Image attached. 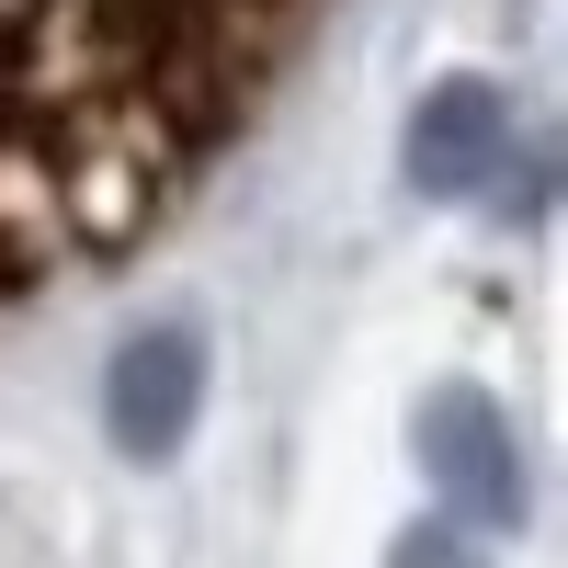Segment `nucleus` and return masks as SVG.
I'll list each match as a JSON object with an SVG mask.
<instances>
[{
    "instance_id": "1",
    "label": "nucleus",
    "mask_w": 568,
    "mask_h": 568,
    "mask_svg": "<svg viewBox=\"0 0 568 568\" xmlns=\"http://www.w3.org/2000/svg\"><path fill=\"white\" fill-rule=\"evenodd\" d=\"M409 444H420V478L444 489L455 535H511L535 511V478H524V433L489 387H433L409 409Z\"/></svg>"
},
{
    "instance_id": "2",
    "label": "nucleus",
    "mask_w": 568,
    "mask_h": 568,
    "mask_svg": "<svg viewBox=\"0 0 568 568\" xmlns=\"http://www.w3.org/2000/svg\"><path fill=\"white\" fill-rule=\"evenodd\" d=\"M194 420H205V329H182V318H149V329H125L114 364H103V433L125 466H171L182 444H194Z\"/></svg>"
},
{
    "instance_id": "3",
    "label": "nucleus",
    "mask_w": 568,
    "mask_h": 568,
    "mask_svg": "<svg viewBox=\"0 0 568 568\" xmlns=\"http://www.w3.org/2000/svg\"><path fill=\"white\" fill-rule=\"evenodd\" d=\"M398 171H409V194H433V205L489 194V182L511 171V91L478 80V69L433 80L409 103V125H398Z\"/></svg>"
},
{
    "instance_id": "4",
    "label": "nucleus",
    "mask_w": 568,
    "mask_h": 568,
    "mask_svg": "<svg viewBox=\"0 0 568 568\" xmlns=\"http://www.w3.org/2000/svg\"><path fill=\"white\" fill-rule=\"evenodd\" d=\"M387 568H489V557H478V535H455V524H409L387 546Z\"/></svg>"
}]
</instances>
